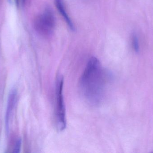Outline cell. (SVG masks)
Returning <instances> with one entry per match:
<instances>
[{
  "instance_id": "ba28073f",
  "label": "cell",
  "mask_w": 153,
  "mask_h": 153,
  "mask_svg": "<svg viewBox=\"0 0 153 153\" xmlns=\"http://www.w3.org/2000/svg\"><path fill=\"white\" fill-rule=\"evenodd\" d=\"M24 1L25 0H15V2H16V4L17 6H19L21 3L23 4Z\"/></svg>"
},
{
  "instance_id": "277c9868",
  "label": "cell",
  "mask_w": 153,
  "mask_h": 153,
  "mask_svg": "<svg viewBox=\"0 0 153 153\" xmlns=\"http://www.w3.org/2000/svg\"><path fill=\"white\" fill-rule=\"evenodd\" d=\"M54 1L56 8L61 13V15L63 17L68 27L71 29V30L74 31L75 30L74 24L73 23L72 21L65 10L63 1V0H54Z\"/></svg>"
},
{
  "instance_id": "5b68a950",
  "label": "cell",
  "mask_w": 153,
  "mask_h": 153,
  "mask_svg": "<svg viewBox=\"0 0 153 153\" xmlns=\"http://www.w3.org/2000/svg\"><path fill=\"white\" fill-rule=\"evenodd\" d=\"M16 94V91L15 90H13L11 92L9 96L8 106H7V110H6V116H5V124H6V131L7 132H9L10 115L11 113L14 103H15Z\"/></svg>"
},
{
  "instance_id": "52a82bcc",
  "label": "cell",
  "mask_w": 153,
  "mask_h": 153,
  "mask_svg": "<svg viewBox=\"0 0 153 153\" xmlns=\"http://www.w3.org/2000/svg\"><path fill=\"white\" fill-rule=\"evenodd\" d=\"M21 146V140L20 139H19V140H17V142H16L15 147L13 150V153H19L20 151Z\"/></svg>"
},
{
  "instance_id": "6da1fadb",
  "label": "cell",
  "mask_w": 153,
  "mask_h": 153,
  "mask_svg": "<svg viewBox=\"0 0 153 153\" xmlns=\"http://www.w3.org/2000/svg\"><path fill=\"white\" fill-rule=\"evenodd\" d=\"M107 83L106 72L96 57L88 61L80 81V88L85 99L92 105L101 102Z\"/></svg>"
},
{
  "instance_id": "3957f363",
  "label": "cell",
  "mask_w": 153,
  "mask_h": 153,
  "mask_svg": "<svg viewBox=\"0 0 153 153\" xmlns=\"http://www.w3.org/2000/svg\"><path fill=\"white\" fill-rule=\"evenodd\" d=\"M63 78L62 76H58L56 81V125L58 129L63 131L66 127V121L65 117V110L63 95Z\"/></svg>"
},
{
  "instance_id": "7a4b0ae2",
  "label": "cell",
  "mask_w": 153,
  "mask_h": 153,
  "mask_svg": "<svg viewBox=\"0 0 153 153\" xmlns=\"http://www.w3.org/2000/svg\"><path fill=\"white\" fill-rule=\"evenodd\" d=\"M56 25L55 17L50 8H46L44 11L39 15L35 22L36 31L41 36L50 37L54 30Z\"/></svg>"
},
{
  "instance_id": "9c48e42d",
  "label": "cell",
  "mask_w": 153,
  "mask_h": 153,
  "mask_svg": "<svg viewBox=\"0 0 153 153\" xmlns=\"http://www.w3.org/2000/svg\"><path fill=\"white\" fill-rule=\"evenodd\" d=\"M8 1L10 3H11L12 2V0H8Z\"/></svg>"
},
{
  "instance_id": "8992f818",
  "label": "cell",
  "mask_w": 153,
  "mask_h": 153,
  "mask_svg": "<svg viewBox=\"0 0 153 153\" xmlns=\"http://www.w3.org/2000/svg\"><path fill=\"white\" fill-rule=\"evenodd\" d=\"M132 44L134 50L136 52H138L139 50V42L138 38L136 35H134L132 38Z\"/></svg>"
}]
</instances>
